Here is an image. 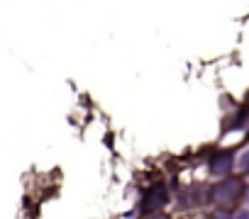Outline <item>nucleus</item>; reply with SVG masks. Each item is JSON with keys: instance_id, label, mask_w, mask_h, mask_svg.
<instances>
[{"instance_id": "1", "label": "nucleus", "mask_w": 249, "mask_h": 219, "mask_svg": "<svg viewBox=\"0 0 249 219\" xmlns=\"http://www.w3.org/2000/svg\"><path fill=\"white\" fill-rule=\"evenodd\" d=\"M213 202H220V204H230L234 202L239 195H242V180L239 178H225L222 183H217L213 188Z\"/></svg>"}, {"instance_id": "7", "label": "nucleus", "mask_w": 249, "mask_h": 219, "mask_svg": "<svg viewBox=\"0 0 249 219\" xmlns=\"http://www.w3.org/2000/svg\"><path fill=\"white\" fill-rule=\"evenodd\" d=\"M247 202H249V188H247Z\"/></svg>"}, {"instance_id": "5", "label": "nucleus", "mask_w": 249, "mask_h": 219, "mask_svg": "<svg viewBox=\"0 0 249 219\" xmlns=\"http://www.w3.org/2000/svg\"><path fill=\"white\" fill-rule=\"evenodd\" d=\"M239 166H242L244 171H249V151H247V154L242 156V161H239Z\"/></svg>"}, {"instance_id": "4", "label": "nucleus", "mask_w": 249, "mask_h": 219, "mask_svg": "<svg viewBox=\"0 0 249 219\" xmlns=\"http://www.w3.org/2000/svg\"><path fill=\"white\" fill-rule=\"evenodd\" d=\"M142 219H169V217H166V214H161V212H157V209H154V212H152V214H144V217H142Z\"/></svg>"}, {"instance_id": "3", "label": "nucleus", "mask_w": 249, "mask_h": 219, "mask_svg": "<svg viewBox=\"0 0 249 219\" xmlns=\"http://www.w3.org/2000/svg\"><path fill=\"white\" fill-rule=\"evenodd\" d=\"M230 168H232V154H217L210 163V171L215 175H225V173H230Z\"/></svg>"}, {"instance_id": "6", "label": "nucleus", "mask_w": 249, "mask_h": 219, "mask_svg": "<svg viewBox=\"0 0 249 219\" xmlns=\"http://www.w3.org/2000/svg\"><path fill=\"white\" fill-rule=\"evenodd\" d=\"M234 219H249V212H239V214H234Z\"/></svg>"}, {"instance_id": "2", "label": "nucleus", "mask_w": 249, "mask_h": 219, "mask_svg": "<svg viewBox=\"0 0 249 219\" xmlns=\"http://www.w3.org/2000/svg\"><path fill=\"white\" fill-rule=\"evenodd\" d=\"M166 200H169V197H166V190H164L161 185H157V188L149 190V195L144 197L142 207H144V209H157V207H161Z\"/></svg>"}]
</instances>
